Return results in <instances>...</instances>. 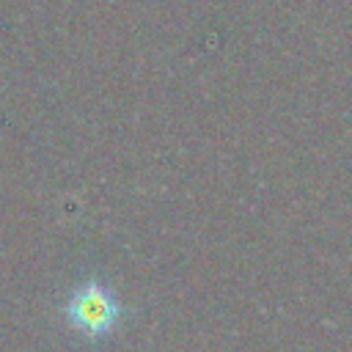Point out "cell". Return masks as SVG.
<instances>
[{"mask_svg": "<svg viewBox=\"0 0 352 352\" xmlns=\"http://www.w3.org/2000/svg\"><path fill=\"white\" fill-rule=\"evenodd\" d=\"M66 322L72 330H77L85 338H102L107 336L118 316H121V305L118 300L110 294L107 286L96 283V280H85L80 283L69 300H66Z\"/></svg>", "mask_w": 352, "mask_h": 352, "instance_id": "cell-1", "label": "cell"}]
</instances>
